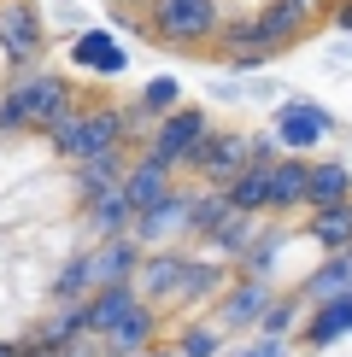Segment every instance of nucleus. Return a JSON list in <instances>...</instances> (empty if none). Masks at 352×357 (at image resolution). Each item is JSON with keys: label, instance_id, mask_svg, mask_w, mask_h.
<instances>
[{"label": "nucleus", "instance_id": "27", "mask_svg": "<svg viewBox=\"0 0 352 357\" xmlns=\"http://www.w3.org/2000/svg\"><path fill=\"white\" fill-rule=\"evenodd\" d=\"M300 234H311L317 252H341V246H352V199L305 211V229H300Z\"/></svg>", "mask_w": 352, "mask_h": 357}, {"label": "nucleus", "instance_id": "1", "mask_svg": "<svg viewBox=\"0 0 352 357\" xmlns=\"http://www.w3.org/2000/svg\"><path fill=\"white\" fill-rule=\"evenodd\" d=\"M47 146L65 158V165L94 158V153H112V146H129V112L112 106V100H77V106L47 129Z\"/></svg>", "mask_w": 352, "mask_h": 357}, {"label": "nucleus", "instance_id": "33", "mask_svg": "<svg viewBox=\"0 0 352 357\" xmlns=\"http://www.w3.org/2000/svg\"><path fill=\"white\" fill-rule=\"evenodd\" d=\"M223 328H212V322H188V328L182 334H176V357H223Z\"/></svg>", "mask_w": 352, "mask_h": 357}, {"label": "nucleus", "instance_id": "34", "mask_svg": "<svg viewBox=\"0 0 352 357\" xmlns=\"http://www.w3.org/2000/svg\"><path fill=\"white\" fill-rule=\"evenodd\" d=\"M282 351H288V340H264V334H258L253 346H241V351H223V357H282Z\"/></svg>", "mask_w": 352, "mask_h": 357}, {"label": "nucleus", "instance_id": "15", "mask_svg": "<svg viewBox=\"0 0 352 357\" xmlns=\"http://www.w3.org/2000/svg\"><path fill=\"white\" fill-rule=\"evenodd\" d=\"M82 258H88L94 287H117V281H135V270H141V241H135V234H112V241H94Z\"/></svg>", "mask_w": 352, "mask_h": 357}, {"label": "nucleus", "instance_id": "6", "mask_svg": "<svg viewBox=\"0 0 352 357\" xmlns=\"http://www.w3.org/2000/svg\"><path fill=\"white\" fill-rule=\"evenodd\" d=\"M247 165H253V129H212V135L194 146V158L182 165V176H194L200 188H223Z\"/></svg>", "mask_w": 352, "mask_h": 357}, {"label": "nucleus", "instance_id": "7", "mask_svg": "<svg viewBox=\"0 0 352 357\" xmlns=\"http://www.w3.org/2000/svg\"><path fill=\"white\" fill-rule=\"evenodd\" d=\"M270 299H276V275H235L229 287L205 305V322L223 328V334H253Z\"/></svg>", "mask_w": 352, "mask_h": 357}, {"label": "nucleus", "instance_id": "4", "mask_svg": "<svg viewBox=\"0 0 352 357\" xmlns=\"http://www.w3.org/2000/svg\"><path fill=\"white\" fill-rule=\"evenodd\" d=\"M212 129H217V123H212V112H205V106H194V100H182L176 112H165L153 129H147L141 153L153 158V165H165V170H176V176H182V165L194 158V146L212 135Z\"/></svg>", "mask_w": 352, "mask_h": 357}, {"label": "nucleus", "instance_id": "18", "mask_svg": "<svg viewBox=\"0 0 352 357\" xmlns=\"http://www.w3.org/2000/svg\"><path fill=\"white\" fill-rule=\"evenodd\" d=\"M253 24H258V36L270 41V53H288V47H300V41L311 36V12L288 6V0H264L253 12Z\"/></svg>", "mask_w": 352, "mask_h": 357}, {"label": "nucleus", "instance_id": "22", "mask_svg": "<svg viewBox=\"0 0 352 357\" xmlns=\"http://www.w3.org/2000/svg\"><path fill=\"white\" fill-rule=\"evenodd\" d=\"M117 188H124V199L135 205V211H147V205H159V199H165V193L176 188V170H165V165H153L147 153H135Z\"/></svg>", "mask_w": 352, "mask_h": 357}, {"label": "nucleus", "instance_id": "17", "mask_svg": "<svg viewBox=\"0 0 352 357\" xmlns=\"http://www.w3.org/2000/svg\"><path fill=\"white\" fill-rule=\"evenodd\" d=\"M159 328H165V317L153 305H135L112 334H100V346H106V357H141V351L159 346Z\"/></svg>", "mask_w": 352, "mask_h": 357}, {"label": "nucleus", "instance_id": "37", "mask_svg": "<svg viewBox=\"0 0 352 357\" xmlns=\"http://www.w3.org/2000/svg\"><path fill=\"white\" fill-rule=\"evenodd\" d=\"M335 24H341L346 36H352V0H341V6H335Z\"/></svg>", "mask_w": 352, "mask_h": 357}, {"label": "nucleus", "instance_id": "14", "mask_svg": "<svg viewBox=\"0 0 352 357\" xmlns=\"http://www.w3.org/2000/svg\"><path fill=\"white\" fill-rule=\"evenodd\" d=\"M82 340H88V310L82 305H53L41 322H29L24 346H41V351H53V357H71Z\"/></svg>", "mask_w": 352, "mask_h": 357}, {"label": "nucleus", "instance_id": "29", "mask_svg": "<svg viewBox=\"0 0 352 357\" xmlns=\"http://www.w3.org/2000/svg\"><path fill=\"white\" fill-rule=\"evenodd\" d=\"M129 222H135V205L124 199V188L100 193V199H94V205L82 211V229L94 234V241H112V234H129Z\"/></svg>", "mask_w": 352, "mask_h": 357}, {"label": "nucleus", "instance_id": "38", "mask_svg": "<svg viewBox=\"0 0 352 357\" xmlns=\"http://www.w3.org/2000/svg\"><path fill=\"white\" fill-rule=\"evenodd\" d=\"M288 6H300V12H311V18H317V12L329 6V0H288Z\"/></svg>", "mask_w": 352, "mask_h": 357}, {"label": "nucleus", "instance_id": "26", "mask_svg": "<svg viewBox=\"0 0 352 357\" xmlns=\"http://www.w3.org/2000/svg\"><path fill=\"white\" fill-rule=\"evenodd\" d=\"M341 199H352V170L341 158H311V170H305V211L341 205Z\"/></svg>", "mask_w": 352, "mask_h": 357}, {"label": "nucleus", "instance_id": "41", "mask_svg": "<svg viewBox=\"0 0 352 357\" xmlns=\"http://www.w3.org/2000/svg\"><path fill=\"white\" fill-rule=\"evenodd\" d=\"M141 357H176V351H159V346H153V351H141Z\"/></svg>", "mask_w": 352, "mask_h": 357}, {"label": "nucleus", "instance_id": "40", "mask_svg": "<svg viewBox=\"0 0 352 357\" xmlns=\"http://www.w3.org/2000/svg\"><path fill=\"white\" fill-rule=\"evenodd\" d=\"M106 6H117V12H135V6H147V0H106Z\"/></svg>", "mask_w": 352, "mask_h": 357}, {"label": "nucleus", "instance_id": "12", "mask_svg": "<svg viewBox=\"0 0 352 357\" xmlns=\"http://www.w3.org/2000/svg\"><path fill=\"white\" fill-rule=\"evenodd\" d=\"M65 59H71V70H88L100 82H112V77L129 70V53H124V41H112V29H77Z\"/></svg>", "mask_w": 352, "mask_h": 357}, {"label": "nucleus", "instance_id": "3", "mask_svg": "<svg viewBox=\"0 0 352 357\" xmlns=\"http://www.w3.org/2000/svg\"><path fill=\"white\" fill-rule=\"evenodd\" d=\"M147 29L159 47H205L223 29L217 0H147Z\"/></svg>", "mask_w": 352, "mask_h": 357}, {"label": "nucleus", "instance_id": "5", "mask_svg": "<svg viewBox=\"0 0 352 357\" xmlns=\"http://www.w3.org/2000/svg\"><path fill=\"white\" fill-rule=\"evenodd\" d=\"M335 129H341V123H335V112L323 106V100H311V94H288L282 106H276V117H270L276 146H282V153H300V158H311Z\"/></svg>", "mask_w": 352, "mask_h": 357}, {"label": "nucleus", "instance_id": "24", "mask_svg": "<svg viewBox=\"0 0 352 357\" xmlns=\"http://www.w3.org/2000/svg\"><path fill=\"white\" fill-rule=\"evenodd\" d=\"M135 305H141V299H135V287H129V281H117V287H94V293L82 299V310H88V340L112 334Z\"/></svg>", "mask_w": 352, "mask_h": 357}, {"label": "nucleus", "instance_id": "21", "mask_svg": "<svg viewBox=\"0 0 352 357\" xmlns=\"http://www.w3.org/2000/svg\"><path fill=\"white\" fill-rule=\"evenodd\" d=\"M305 170H311V158H300V153H282L270 165V217L305 211Z\"/></svg>", "mask_w": 352, "mask_h": 357}, {"label": "nucleus", "instance_id": "31", "mask_svg": "<svg viewBox=\"0 0 352 357\" xmlns=\"http://www.w3.org/2000/svg\"><path fill=\"white\" fill-rule=\"evenodd\" d=\"M300 317H305V299H300V293H276V299L264 305V317H258L253 334H264V340H293Z\"/></svg>", "mask_w": 352, "mask_h": 357}, {"label": "nucleus", "instance_id": "36", "mask_svg": "<svg viewBox=\"0 0 352 357\" xmlns=\"http://www.w3.org/2000/svg\"><path fill=\"white\" fill-rule=\"evenodd\" d=\"M0 135H24V117H18V106L6 94H0Z\"/></svg>", "mask_w": 352, "mask_h": 357}, {"label": "nucleus", "instance_id": "11", "mask_svg": "<svg viewBox=\"0 0 352 357\" xmlns=\"http://www.w3.org/2000/svg\"><path fill=\"white\" fill-rule=\"evenodd\" d=\"M352 334V293H335V299H317L305 305L300 328H293V346L300 351H329L335 340Z\"/></svg>", "mask_w": 352, "mask_h": 357}, {"label": "nucleus", "instance_id": "23", "mask_svg": "<svg viewBox=\"0 0 352 357\" xmlns=\"http://www.w3.org/2000/svg\"><path fill=\"white\" fill-rule=\"evenodd\" d=\"M229 217H235V205L223 188H188V241L194 246H205Z\"/></svg>", "mask_w": 352, "mask_h": 357}, {"label": "nucleus", "instance_id": "35", "mask_svg": "<svg viewBox=\"0 0 352 357\" xmlns=\"http://www.w3.org/2000/svg\"><path fill=\"white\" fill-rule=\"evenodd\" d=\"M253 158H258V165L282 158V146H276V135H270V129H258V135H253Z\"/></svg>", "mask_w": 352, "mask_h": 357}, {"label": "nucleus", "instance_id": "28", "mask_svg": "<svg viewBox=\"0 0 352 357\" xmlns=\"http://www.w3.org/2000/svg\"><path fill=\"white\" fill-rule=\"evenodd\" d=\"M276 165V158H270ZM270 165H247L235 182H223V193H229V205L235 211H247V217H270Z\"/></svg>", "mask_w": 352, "mask_h": 357}, {"label": "nucleus", "instance_id": "13", "mask_svg": "<svg viewBox=\"0 0 352 357\" xmlns=\"http://www.w3.org/2000/svg\"><path fill=\"white\" fill-rule=\"evenodd\" d=\"M124 170H129V153H124V146L94 153V158H77V165H71V199H77V211H88L100 193H112L117 182H124Z\"/></svg>", "mask_w": 352, "mask_h": 357}, {"label": "nucleus", "instance_id": "8", "mask_svg": "<svg viewBox=\"0 0 352 357\" xmlns=\"http://www.w3.org/2000/svg\"><path fill=\"white\" fill-rule=\"evenodd\" d=\"M41 53H47L41 6L36 0H0V59L12 70H29V65H41Z\"/></svg>", "mask_w": 352, "mask_h": 357}, {"label": "nucleus", "instance_id": "19", "mask_svg": "<svg viewBox=\"0 0 352 357\" xmlns=\"http://www.w3.org/2000/svg\"><path fill=\"white\" fill-rule=\"evenodd\" d=\"M217 53H223V65H235V70H258L264 59H276L253 18H235V24L223 18V29H217Z\"/></svg>", "mask_w": 352, "mask_h": 357}, {"label": "nucleus", "instance_id": "20", "mask_svg": "<svg viewBox=\"0 0 352 357\" xmlns=\"http://www.w3.org/2000/svg\"><path fill=\"white\" fill-rule=\"evenodd\" d=\"M293 293H300L305 305L335 299V293H352V246H341V252H323V258L311 264V275H305Z\"/></svg>", "mask_w": 352, "mask_h": 357}, {"label": "nucleus", "instance_id": "16", "mask_svg": "<svg viewBox=\"0 0 352 357\" xmlns=\"http://www.w3.org/2000/svg\"><path fill=\"white\" fill-rule=\"evenodd\" d=\"M235 281V270L223 258H212V252H188V270H182V293H176L170 310H194V305H212L217 293H223Z\"/></svg>", "mask_w": 352, "mask_h": 357}, {"label": "nucleus", "instance_id": "2", "mask_svg": "<svg viewBox=\"0 0 352 357\" xmlns=\"http://www.w3.org/2000/svg\"><path fill=\"white\" fill-rule=\"evenodd\" d=\"M0 94L18 106L24 117V135H47V129L65 117L71 106H77V82L65 77V70H53V65H29V70H12L6 88Z\"/></svg>", "mask_w": 352, "mask_h": 357}, {"label": "nucleus", "instance_id": "30", "mask_svg": "<svg viewBox=\"0 0 352 357\" xmlns=\"http://www.w3.org/2000/svg\"><path fill=\"white\" fill-rule=\"evenodd\" d=\"M258 229H264V217H247V211H235V217L223 222V229H217L212 241H205V252H212V258H223L229 270H235V258H241V252L258 241Z\"/></svg>", "mask_w": 352, "mask_h": 357}, {"label": "nucleus", "instance_id": "39", "mask_svg": "<svg viewBox=\"0 0 352 357\" xmlns=\"http://www.w3.org/2000/svg\"><path fill=\"white\" fill-rule=\"evenodd\" d=\"M0 357H24V346L18 340H0Z\"/></svg>", "mask_w": 352, "mask_h": 357}, {"label": "nucleus", "instance_id": "25", "mask_svg": "<svg viewBox=\"0 0 352 357\" xmlns=\"http://www.w3.org/2000/svg\"><path fill=\"white\" fill-rule=\"evenodd\" d=\"M293 241V229L282 217H264V229H258V241L235 258V275H276V258H282V246Z\"/></svg>", "mask_w": 352, "mask_h": 357}, {"label": "nucleus", "instance_id": "10", "mask_svg": "<svg viewBox=\"0 0 352 357\" xmlns=\"http://www.w3.org/2000/svg\"><path fill=\"white\" fill-rule=\"evenodd\" d=\"M129 234L141 241V252H159V246H176L188 241V188L176 182L159 205H147V211H135V222H129Z\"/></svg>", "mask_w": 352, "mask_h": 357}, {"label": "nucleus", "instance_id": "9", "mask_svg": "<svg viewBox=\"0 0 352 357\" xmlns=\"http://www.w3.org/2000/svg\"><path fill=\"white\" fill-rule=\"evenodd\" d=\"M182 270H188V252L182 246H159V252H141V270H135V299L153 305L159 317H170L176 293H182Z\"/></svg>", "mask_w": 352, "mask_h": 357}, {"label": "nucleus", "instance_id": "32", "mask_svg": "<svg viewBox=\"0 0 352 357\" xmlns=\"http://www.w3.org/2000/svg\"><path fill=\"white\" fill-rule=\"evenodd\" d=\"M47 293H53V305H82L88 293H94V275H88V258H82V252L59 264V275H53Z\"/></svg>", "mask_w": 352, "mask_h": 357}]
</instances>
